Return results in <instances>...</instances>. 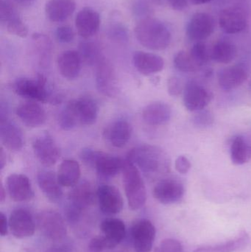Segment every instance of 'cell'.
<instances>
[{
	"label": "cell",
	"instance_id": "obj_1",
	"mask_svg": "<svg viewBox=\"0 0 251 252\" xmlns=\"http://www.w3.org/2000/svg\"><path fill=\"white\" fill-rule=\"evenodd\" d=\"M127 159L150 178L159 177L169 172L170 162L167 154L155 145L135 147L128 152Z\"/></svg>",
	"mask_w": 251,
	"mask_h": 252
},
{
	"label": "cell",
	"instance_id": "obj_2",
	"mask_svg": "<svg viewBox=\"0 0 251 252\" xmlns=\"http://www.w3.org/2000/svg\"><path fill=\"white\" fill-rule=\"evenodd\" d=\"M134 33L140 44L151 50H165L172 41V35L167 27L154 18L141 19L134 28Z\"/></svg>",
	"mask_w": 251,
	"mask_h": 252
},
{
	"label": "cell",
	"instance_id": "obj_3",
	"mask_svg": "<svg viewBox=\"0 0 251 252\" xmlns=\"http://www.w3.org/2000/svg\"><path fill=\"white\" fill-rule=\"evenodd\" d=\"M13 90L17 95L32 101L56 105L63 100L60 93L49 87L44 75H38L36 78H19L13 83Z\"/></svg>",
	"mask_w": 251,
	"mask_h": 252
},
{
	"label": "cell",
	"instance_id": "obj_4",
	"mask_svg": "<svg viewBox=\"0 0 251 252\" xmlns=\"http://www.w3.org/2000/svg\"><path fill=\"white\" fill-rule=\"evenodd\" d=\"M122 172L128 206L134 211L142 208L147 201V191L138 167L126 158L124 160Z\"/></svg>",
	"mask_w": 251,
	"mask_h": 252
},
{
	"label": "cell",
	"instance_id": "obj_5",
	"mask_svg": "<svg viewBox=\"0 0 251 252\" xmlns=\"http://www.w3.org/2000/svg\"><path fill=\"white\" fill-rule=\"evenodd\" d=\"M81 158L87 166L94 167L103 179H112L123 168L124 160L122 158L91 148L83 149Z\"/></svg>",
	"mask_w": 251,
	"mask_h": 252
},
{
	"label": "cell",
	"instance_id": "obj_6",
	"mask_svg": "<svg viewBox=\"0 0 251 252\" xmlns=\"http://www.w3.org/2000/svg\"><path fill=\"white\" fill-rule=\"evenodd\" d=\"M77 126H91L99 115V106L92 97L84 96L70 100L65 106Z\"/></svg>",
	"mask_w": 251,
	"mask_h": 252
},
{
	"label": "cell",
	"instance_id": "obj_7",
	"mask_svg": "<svg viewBox=\"0 0 251 252\" xmlns=\"http://www.w3.org/2000/svg\"><path fill=\"white\" fill-rule=\"evenodd\" d=\"M97 198V190L86 180L80 181L69 193V213L70 219L78 217L83 210L94 204Z\"/></svg>",
	"mask_w": 251,
	"mask_h": 252
},
{
	"label": "cell",
	"instance_id": "obj_8",
	"mask_svg": "<svg viewBox=\"0 0 251 252\" xmlns=\"http://www.w3.org/2000/svg\"><path fill=\"white\" fill-rule=\"evenodd\" d=\"M36 221L40 232L50 241H60L67 233L63 217L60 213L54 210L41 211L37 216Z\"/></svg>",
	"mask_w": 251,
	"mask_h": 252
},
{
	"label": "cell",
	"instance_id": "obj_9",
	"mask_svg": "<svg viewBox=\"0 0 251 252\" xmlns=\"http://www.w3.org/2000/svg\"><path fill=\"white\" fill-rule=\"evenodd\" d=\"M96 85L103 95L115 97L119 92L117 76L112 63L103 57L96 65Z\"/></svg>",
	"mask_w": 251,
	"mask_h": 252
},
{
	"label": "cell",
	"instance_id": "obj_10",
	"mask_svg": "<svg viewBox=\"0 0 251 252\" xmlns=\"http://www.w3.org/2000/svg\"><path fill=\"white\" fill-rule=\"evenodd\" d=\"M32 147L34 155L45 167H52L60 158V148L47 132L37 136L32 141Z\"/></svg>",
	"mask_w": 251,
	"mask_h": 252
},
{
	"label": "cell",
	"instance_id": "obj_11",
	"mask_svg": "<svg viewBox=\"0 0 251 252\" xmlns=\"http://www.w3.org/2000/svg\"><path fill=\"white\" fill-rule=\"evenodd\" d=\"M212 92L196 81H189L184 87L183 102L190 112H197L205 109L212 101Z\"/></svg>",
	"mask_w": 251,
	"mask_h": 252
},
{
	"label": "cell",
	"instance_id": "obj_12",
	"mask_svg": "<svg viewBox=\"0 0 251 252\" xmlns=\"http://www.w3.org/2000/svg\"><path fill=\"white\" fill-rule=\"evenodd\" d=\"M156 229L147 219L137 220L131 227V238L135 252H151L156 238Z\"/></svg>",
	"mask_w": 251,
	"mask_h": 252
},
{
	"label": "cell",
	"instance_id": "obj_13",
	"mask_svg": "<svg viewBox=\"0 0 251 252\" xmlns=\"http://www.w3.org/2000/svg\"><path fill=\"white\" fill-rule=\"evenodd\" d=\"M185 188L180 181L175 179H162L153 188V195L156 200L165 205L176 204L183 199Z\"/></svg>",
	"mask_w": 251,
	"mask_h": 252
},
{
	"label": "cell",
	"instance_id": "obj_14",
	"mask_svg": "<svg viewBox=\"0 0 251 252\" xmlns=\"http://www.w3.org/2000/svg\"><path fill=\"white\" fill-rule=\"evenodd\" d=\"M0 138L3 145L10 151L16 152L23 148L25 142L22 130L7 118L2 105L0 112Z\"/></svg>",
	"mask_w": 251,
	"mask_h": 252
},
{
	"label": "cell",
	"instance_id": "obj_15",
	"mask_svg": "<svg viewBox=\"0 0 251 252\" xmlns=\"http://www.w3.org/2000/svg\"><path fill=\"white\" fill-rule=\"evenodd\" d=\"M215 29V19L212 15L203 12L196 13L187 24V36L195 42L203 41L212 35Z\"/></svg>",
	"mask_w": 251,
	"mask_h": 252
},
{
	"label": "cell",
	"instance_id": "obj_16",
	"mask_svg": "<svg viewBox=\"0 0 251 252\" xmlns=\"http://www.w3.org/2000/svg\"><path fill=\"white\" fill-rule=\"evenodd\" d=\"M9 229L18 239L29 238L35 233V222L30 212L23 208L13 210L9 218Z\"/></svg>",
	"mask_w": 251,
	"mask_h": 252
},
{
	"label": "cell",
	"instance_id": "obj_17",
	"mask_svg": "<svg viewBox=\"0 0 251 252\" xmlns=\"http://www.w3.org/2000/svg\"><path fill=\"white\" fill-rule=\"evenodd\" d=\"M97 199L100 209L104 214L116 215L123 209L122 194L116 187L112 185H100L97 189Z\"/></svg>",
	"mask_w": 251,
	"mask_h": 252
},
{
	"label": "cell",
	"instance_id": "obj_18",
	"mask_svg": "<svg viewBox=\"0 0 251 252\" xmlns=\"http://www.w3.org/2000/svg\"><path fill=\"white\" fill-rule=\"evenodd\" d=\"M247 15L241 7H226L221 11L219 25L221 29L228 34H237L243 32L248 26Z\"/></svg>",
	"mask_w": 251,
	"mask_h": 252
},
{
	"label": "cell",
	"instance_id": "obj_19",
	"mask_svg": "<svg viewBox=\"0 0 251 252\" xmlns=\"http://www.w3.org/2000/svg\"><path fill=\"white\" fill-rule=\"evenodd\" d=\"M6 186L10 198L16 202L30 201L34 197L30 181L25 175L21 173L9 175Z\"/></svg>",
	"mask_w": 251,
	"mask_h": 252
},
{
	"label": "cell",
	"instance_id": "obj_20",
	"mask_svg": "<svg viewBox=\"0 0 251 252\" xmlns=\"http://www.w3.org/2000/svg\"><path fill=\"white\" fill-rule=\"evenodd\" d=\"M248 78V68L243 63H238L221 69L218 73V84L222 90L229 92L243 85Z\"/></svg>",
	"mask_w": 251,
	"mask_h": 252
},
{
	"label": "cell",
	"instance_id": "obj_21",
	"mask_svg": "<svg viewBox=\"0 0 251 252\" xmlns=\"http://www.w3.org/2000/svg\"><path fill=\"white\" fill-rule=\"evenodd\" d=\"M100 16L98 12L91 7H84L75 18V27L80 36L88 39L98 32L100 26Z\"/></svg>",
	"mask_w": 251,
	"mask_h": 252
},
{
	"label": "cell",
	"instance_id": "obj_22",
	"mask_svg": "<svg viewBox=\"0 0 251 252\" xmlns=\"http://www.w3.org/2000/svg\"><path fill=\"white\" fill-rule=\"evenodd\" d=\"M132 133V126L128 121L118 120L113 121L105 128L103 136L112 146L122 148L129 142Z\"/></svg>",
	"mask_w": 251,
	"mask_h": 252
},
{
	"label": "cell",
	"instance_id": "obj_23",
	"mask_svg": "<svg viewBox=\"0 0 251 252\" xmlns=\"http://www.w3.org/2000/svg\"><path fill=\"white\" fill-rule=\"evenodd\" d=\"M38 187L49 201L59 202L63 198L62 186L57 179V174L52 170H40L37 174Z\"/></svg>",
	"mask_w": 251,
	"mask_h": 252
},
{
	"label": "cell",
	"instance_id": "obj_24",
	"mask_svg": "<svg viewBox=\"0 0 251 252\" xmlns=\"http://www.w3.org/2000/svg\"><path fill=\"white\" fill-rule=\"evenodd\" d=\"M16 114L21 121L28 127H40L47 121L45 110L33 101L25 102L16 108Z\"/></svg>",
	"mask_w": 251,
	"mask_h": 252
},
{
	"label": "cell",
	"instance_id": "obj_25",
	"mask_svg": "<svg viewBox=\"0 0 251 252\" xmlns=\"http://www.w3.org/2000/svg\"><path fill=\"white\" fill-rule=\"evenodd\" d=\"M133 63L137 71L145 76L161 72L165 67V61L161 56L147 52H135Z\"/></svg>",
	"mask_w": 251,
	"mask_h": 252
},
{
	"label": "cell",
	"instance_id": "obj_26",
	"mask_svg": "<svg viewBox=\"0 0 251 252\" xmlns=\"http://www.w3.org/2000/svg\"><path fill=\"white\" fill-rule=\"evenodd\" d=\"M82 59L78 51L66 50L57 58V64L60 75L67 80L78 78L81 70Z\"/></svg>",
	"mask_w": 251,
	"mask_h": 252
},
{
	"label": "cell",
	"instance_id": "obj_27",
	"mask_svg": "<svg viewBox=\"0 0 251 252\" xmlns=\"http://www.w3.org/2000/svg\"><path fill=\"white\" fill-rule=\"evenodd\" d=\"M141 116L147 125L162 126L170 121L172 110L170 106L164 102H154L144 108Z\"/></svg>",
	"mask_w": 251,
	"mask_h": 252
},
{
	"label": "cell",
	"instance_id": "obj_28",
	"mask_svg": "<svg viewBox=\"0 0 251 252\" xmlns=\"http://www.w3.org/2000/svg\"><path fill=\"white\" fill-rule=\"evenodd\" d=\"M75 8V0H49L45 6L46 16L51 22H62L73 14Z\"/></svg>",
	"mask_w": 251,
	"mask_h": 252
},
{
	"label": "cell",
	"instance_id": "obj_29",
	"mask_svg": "<svg viewBox=\"0 0 251 252\" xmlns=\"http://www.w3.org/2000/svg\"><path fill=\"white\" fill-rule=\"evenodd\" d=\"M81 166L76 160L67 158L63 160L57 170V176L62 187L73 188L80 182Z\"/></svg>",
	"mask_w": 251,
	"mask_h": 252
},
{
	"label": "cell",
	"instance_id": "obj_30",
	"mask_svg": "<svg viewBox=\"0 0 251 252\" xmlns=\"http://www.w3.org/2000/svg\"><path fill=\"white\" fill-rule=\"evenodd\" d=\"M103 236L112 244L113 247L119 245L125 238L126 228L122 220L116 218L105 219L100 225Z\"/></svg>",
	"mask_w": 251,
	"mask_h": 252
},
{
	"label": "cell",
	"instance_id": "obj_31",
	"mask_svg": "<svg viewBox=\"0 0 251 252\" xmlns=\"http://www.w3.org/2000/svg\"><path fill=\"white\" fill-rule=\"evenodd\" d=\"M250 237L246 231H242L238 236L223 244L196 249L194 252H235L247 247Z\"/></svg>",
	"mask_w": 251,
	"mask_h": 252
},
{
	"label": "cell",
	"instance_id": "obj_32",
	"mask_svg": "<svg viewBox=\"0 0 251 252\" xmlns=\"http://www.w3.org/2000/svg\"><path fill=\"white\" fill-rule=\"evenodd\" d=\"M230 157L233 164L243 165L251 158V145L243 136L234 137L230 148Z\"/></svg>",
	"mask_w": 251,
	"mask_h": 252
},
{
	"label": "cell",
	"instance_id": "obj_33",
	"mask_svg": "<svg viewBox=\"0 0 251 252\" xmlns=\"http://www.w3.org/2000/svg\"><path fill=\"white\" fill-rule=\"evenodd\" d=\"M211 59L218 63L228 64L237 57V50L233 43L228 41L217 42L210 51Z\"/></svg>",
	"mask_w": 251,
	"mask_h": 252
},
{
	"label": "cell",
	"instance_id": "obj_34",
	"mask_svg": "<svg viewBox=\"0 0 251 252\" xmlns=\"http://www.w3.org/2000/svg\"><path fill=\"white\" fill-rule=\"evenodd\" d=\"M34 47L38 56V61L41 66H48L51 58L53 44L51 40L47 35L41 33H35L32 35Z\"/></svg>",
	"mask_w": 251,
	"mask_h": 252
},
{
	"label": "cell",
	"instance_id": "obj_35",
	"mask_svg": "<svg viewBox=\"0 0 251 252\" xmlns=\"http://www.w3.org/2000/svg\"><path fill=\"white\" fill-rule=\"evenodd\" d=\"M78 53L83 62L88 65H97L103 57L99 46L91 41H84L80 43Z\"/></svg>",
	"mask_w": 251,
	"mask_h": 252
},
{
	"label": "cell",
	"instance_id": "obj_36",
	"mask_svg": "<svg viewBox=\"0 0 251 252\" xmlns=\"http://www.w3.org/2000/svg\"><path fill=\"white\" fill-rule=\"evenodd\" d=\"M174 65L178 70L185 73H193L201 69V66L193 59L190 52L179 51L174 57Z\"/></svg>",
	"mask_w": 251,
	"mask_h": 252
},
{
	"label": "cell",
	"instance_id": "obj_37",
	"mask_svg": "<svg viewBox=\"0 0 251 252\" xmlns=\"http://www.w3.org/2000/svg\"><path fill=\"white\" fill-rule=\"evenodd\" d=\"M196 62L201 67L206 64L211 59L210 51L203 41H198L193 46L190 51Z\"/></svg>",
	"mask_w": 251,
	"mask_h": 252
},
{
	"label": "cell",
	"instance_id": "obj_38",
	"mask_svg": "<svg viewBox=\"0 0 251 252\" xmlns=\"http://www.w3.org/2000/svg\"><path fill=\"white\" fill-rule=\"evenodd\" d=\"M7 32L12 35L20 38H26L28 35V28L25 23L22 22L20 17L16 18L5 24Z\"/></svg>",
	"mask_w": 251,
	"mask_h": 252
},
{
	"label": "cell",
	"instance_id": "obj_39",
	"mask_svg": "<svg viewBox=\"0 0 251 252\" xmlns=\"http://www.w3.org/2000/svg\"><path fill=\"white\" fill-rule=\"evenodd\" d=\"M17 17H19V15L14 6L10 1L1 0L0 4V21L1 23L5 25Z\"/></svg>",
	"mask_w": 251,
	"mask_h": 252
},
{
	"label": "cell",
	"instance_id": "obj_40",
	"mask_svg": "<svg viewBox=\"0 0 251 252\" xmlns=\"http://www.w3.org/2000/svg\"><path fill=\"white\" fill-rule=\"evenodd\" d=\"M193 123L195 126L200 128L210 127L214 124V117L209 111L203 109L196 112L193 116Z\"/></svg>",
	"mask_w": 251,
	"mask_h": 252
},
{
	"label": "cell",
	"instance_id": "obj_41",
	"mask_svg": "<svg viewBox=\"0 0 251 252\" xmlns=\"http://www.w3.org/2000/svg\"><path fill=\"white\" fill-rule=\"evenodd\" d=\"M154 252H185L182 244L177 240L168 238L164 240L156 247Z\"/></svg>",
	"mask_w": 251,
	"mask_h": 252
},
{
	"label": "cell",
	"instance_id": "obj_42",
	"mask_svg": "<svg viewBox=\"0 0 251 252\" xmlns=\"http://www.w3.org/2000/svg\"><path fill=\"white\" fill-rule=\"evenodd\" d=\"M90 251L92 252H101L104 250H111L114 249L112 244L104 236H97L92 238L90 241Z\"/></svg>",
	"mask_w": 251,
	"mask_h": 252
},
{
	"label": "cell",
	"instance_id": "obj_43",
	"mask_svg": "<svg viewBox=\"0 0 251 252\" xmlns=\"http://www.w3.org/2000/svg\"><path fill=\"white\" fill-rule=\"evenodd\" d=\"M56 36L57 41L63 44L72 42L75 38V32L69 26H60L56 31Z\"/></svg>",
	"mask_w": 251,
	"mask_h": 252
},
{
	"label": "cell",
	"instance_id": "obj_44",
	"mask_svg": "<svg viewBox=\"0 0 251 252\" xmlns=\"http://www.w3.org/2000/svg\"><path fill=\"white\" fill-rule=\"evenodd\" d=\"M109 35L112 39L119 42L128 41V32L126 28L122 25H113L109 29Z\"/></svg>",
	"mask_w": 251,
	"mask_h": 252
},
{
	"label": "cell",
	"instance_id": "obj_45",
	"mask_svg": "<svg viewBox=\"0 0 251 252\" xmlns=\"http://www.w3.org/2000/svg\"><path fill=\"white\" fill-rule=\"evenodd\" d=\"M184 87L178 77L172 76L167 81V91L169 95L178 97L184 93Z\"/></svg>",
	"mask_w": 251,
	"mask_h": 252
},
{
	"label": "cell",
	"instance_id": "obj_46",
	"mask_svg": "<svg viewBox=\"0 0 251 252\" xmlns=\"http://www.w3.org/2000/svg\"><path fill=\"white\" fill-rule=\"evenodd\" d=\"M134 12L136 16L142 19L150 17V7L146 1L143 0H139L136 1L134 5Z\"/></svg>",
	"mask_w": 251,
	"mask_h": 252
},
{
	"label": "cell",
	"instance_id": "obj_47",
	"mask_svg": "<svg viewBox=\"0 0 251 252\" xmlns=\"http://www.w3.org/2000/svg\"><path fill=\"white\" fill-rule=\"evenodd\" d=\"M175 167L178 173L181 174H187L191 169V162L185 156H179L175 159Z\"/></svg>",
	"mask_w": 251,
	"mask_h": 252
},
{
	"label": "cell",
	"instance_id": "obj_48",
	"mask_svg": "<svg viewBox=\"0 0 251 252\" xmlns=\"http://www.w3.org/2000/svg\"><path fill=\"white\" fill-rule=\"evenodd\" d=\"M174 10L182 11L188 7L189 0H167Z\"/></svg>",
	"mask_w": 251,
	"mask_h": 252
},
{
	"label": "cell",
	"instance_id": "obj_49",
	"mask_svg": "<svg viewBox=\"0 0 251 252\" xmlns=\"http://www.w3.org/2000/svg\"><path fill=\"white\" fill-rule=\"evenodd\" d=\"M9 222L5 215L1 212L0 213V235L1 237L6 236L8 232Z\"/></svg>",
	"mask_w": 251,
	"mask_h": 252
},
{
	"label": "cell",
	"instance_id": "obj_50",
	"mask_svg": "<svg viewBox=\"0 0 251 252\" xmlns=\"http://www.w3.org/2000/svg\"><path fill=\"white\" fill-rule=\"evenodd\" d=\"M6 154H4V150L1 148V152H0V167L1 170L4 168V165L6 164Z\"/></svg>",
	"mask_w": 251,
	"mask_h": 252
},
{
	"label": "cell",
	"instance_id": "obj_51",
	"mask_svg": "<svg viewBox=\"0 0 251 252\" xmlns=\"http://www.w3.org/2000/svg\"><path fill=\"white\" fill-rule=\"evenodd\" d=\"M48 252H72L67 247H56V248L51 249Z\"/></svg>",
	"mask_w": 251,
	"mask_h": 252
},
{
	"label": "cell",
	"instance_id": "obj_52",
	"mask_svg": "<svg viewBox=\"0 0 251 252\" xmlns=\"http://www.w3.org/2000/svg\"><path fill=\"white\" fill-rule=\"evenodd\" d=\"M6 198V189H4L2 183H1V188H0V201L3 202Z\"/></svg>",
	"mask_w": 251,
	"mask_h": 252
},
{
	"label": "cell",
	"instance_id": "obj_53",
	"mask_svg": "<svg viewBox=\"0 0 251 252\" xmlns=\"http://www.w3.org/2000/svg\"><path fill=\"white\" fill-rule=\"evenodd\" d=\"M190 1L193 2V4L199 5V4H206V3L210 2L212 0H190Z\"/></svg>",
	"mask_w": 251,
	"mask_h": 252
},
{
	"label": "cell",
	"instance_id": "obj_54",
	"mask_svg": "<svg viewBox=\"0 0 251 252\" xmlns=\"http://www.w3.org/2000/svg\"><path fill=\"white\" fill-rule=\"evenodd\" d=\"M16 1H19V2H27V1H29V0H16Z\"/></svg>",
	"mask_w": 251,
	"mask_h": 252
},
{
	"label": "cell",
	"instance_id": "obj_55",
	"mask_svg": "<svg viewBox=\"0 0 251 252\" xmlns=\"http://www.w3.org/2000/svg\"><path fill=\"white\" fill-rule=\"evenodd\" d=\"M250 88H251V82L250 83Z\"/></svg>",
	"mask_w": 251,
	"mask_h": 252
}]
</instances>
